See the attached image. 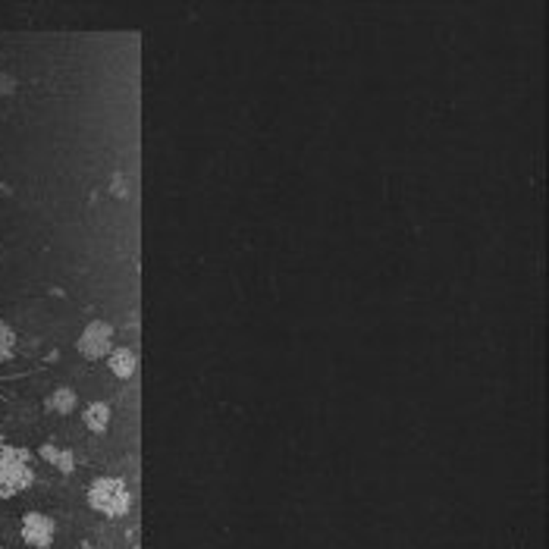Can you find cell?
<instances>
[{
    "label": "cell",
    "mask_w": 549,
    "mask_h": 549,
    "mask_svg": "<svg viewBox=\"0 0 549 549\" xmlns=\"http://www.w3.org/2000/svg\"><path fill=\"white\" fill-rule=\"evenodd\" d=\"M4 445H6V443H4V430H0V449H4Z\"/></svg>",
    "instance_id": "7c38bea8"
},
{
    "label": "cell",
    "mask_w": 549,
    "mask_h": 549,
    "mask_svg": "<svg viewBox=\"0 0 549 549\" xmlns=\"http://www.w3.org/2000/svg\"><path fill=\"white\" fill-rule=\"evenodd\" d=\"M76 405H79L76 389L60 386V389H54V393L47 396L44 408H47V411H54V415H73V411H76Z\"/></svg>",
    "instance_id": "52a82bcc"
},
{
    "label": "cell",
    "mask_w": 549,
    "mask_h": 549,
    "mask_svg": "<svg viewBox=\"0 0 549 549\" xmlns=\"http://www.w3.org/2000/svg\"><path fill=\"white\" fill-rule=\"evenodd\" d=\"M19 534L26 540V546H31V549H51L54 537H57V524L44 512H26Z\"/></svg>",
    "instance_id": "277c9868"
},
{
    "label": "cell",
    "mask_w": 549,
    "mask_h": 549,
    "mask_svg": "<svg viewBox=\"0 0 549 549\" xmlns=\"http://www.w3.org/2000/svg\"><path fill=\"white\" fill-rule=\"evenodd\" d=\"M31 483H35V471L29 465V452L19 445H4L0 449V499H10L29 490Z\"/></svg>",
    "instance_id": "7a4b0ae2"
},
{
    "label": "cell",
    "mask_w": 549,
    "mask_h": 549,
    "mask_svg": "<svg viewBox=\"0 0 549 549\" xmlns=\"http://www.w3.org/2000/svg\"><path fill=\"white\" fill-rule=\"evenodd\" d=\"M135 368H138V355H135V348H114L110 352V371H114V377L119 380H129Z\"/></svg>",
    "instance_id": "5b68a950"
},
{
    "label": "cell",
    "mask_w": 549,
    "mask_h": 549,
    "mask_svg": "<svg viewBox=\"0 0 549 549\" xmlns=\"http://www.w3.org/2000/svg\"><path fill=\"white\" fill-rule=\"evenodd\" d=\"M76 348L82 358H89V361H98V358H104L114 352V323L107 321H91L85 323V330L79 333L76 339Z\"/></svg>",
    "instance_id": "3957f363"
},
{
    "label": "cell",
    "mask_w": 549,
    "mask_h": 549,
    "mask_svg": "<svg viewBox=\"0 0 549 549\" xmlns=\"http://www.w3.org/2000/svg\"><path fill=\"white\" fill-rule=\"evenodd\" d=\"M54 468H57L60 474H73L76 471V455L69 449H60V458H57V465Z\"/></svg>",
    "instance_id": "9c48e42d"
},
{
    "label": "cell",
    "mask_w": 549,
    "mask_h": 549,
    "mask_svg": "<svg viewBox=\"0 0 549 549\" xmlns=\"http://www.w3.org/2000/svg\"><path fill=\"white\" fill-rule=\"evenodd\" d=\"M89 505L107 518H126L132 508V493L119 477H94L89 487Z\"/></svg>",
    "instance_id": "6da1fadb"
},
{
    "label": "cell",
    "mask_w": 549,
    "mask_h": 549,
    "mask_svg": "<svg viewBox=\"0 0 549 549\" xmlns=\"http://www.w3.org/2000/svg\"><path fill=\"white\" fill-rule=\"evenodd\" d=\"M82 424L89 427L91 433H107V427H110V405H107V402H91V405H85V411H82Z\"/></svg>",
    "instance_id": "8992f818"
},
{
    "label": "cell",
    "mask_w": 549,
    "mask_h": 549,
    "mask_svg": "<svg viewBox=\"0 0 549 549\" xmlns=\"http://www.w3.org/2000/svg\"><path fill=\"white\" fill-rule=\"evenodd\" d=\"M38 455H41L47 465H57V458H60V445H54V443H44L41 449H38Z\"/></svg>",
    "instance_id": "30bf717a"
},
{
    "label": "cell",
    "mask_w": 549,
    "mask_h": 549,
    "mask_svg": "<svg viewBox=\"0 0 549 549\" xmlns=\"http://www.w3.org/2000/svg\"><path fill=\"white\" fill-rule=\"evenodd\" d=\"M13 355H16V333L6 321H0V364L10 361Z\"/></svg>",
    "instance_id": "ba28073f"
},
{
    "label": "cell",
    "mask_w": 549,
    "mask_h": 549,
    "mask_svg": "<svg viewBox=\"0 0 549 549\" xmlns=\"http://www.w3.org/2000/svg\"><path fill=\"white\" fill-rule=\"evenodd\" d=\"M79 549H91V546H89V543H82V546H79Z\"/></svg>",
    "instance_id": "4fadbf2b"
},
{
    "label": "cell",
    "mask_w": 549,
    "mask_h": 549,
    "mask_svg": "<svg viewBox=\"0 0 549 549\" xmlns=\"http://www.w3.org/2000/svg\"><path fill=\"white\" fill-rule=\"evenodd\" d=\"M16 89V79L13 76H4V73H0V91H4V94H10Z\"/></svg>",
    "instance_id": "8fae6325"
}]
</instances>
